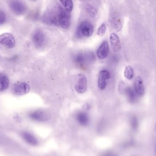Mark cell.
Segmentation results:
<instances>
[{
  "instance_id": "cell-14",
  "label": "cell",
  "mask_w": 156,
  "mask_h": 156,
  "mask_svg": "<svg viewBox=\"0 0 156 156\" xmlns=\"http://www.w3.org/2000/svg\"><path fill=\"white\" fill-rule=\"evenodd\" d=\"M10 84L9 78L4 73H0V92L4 91L8 89Z\"/></svg>"
},
{
  "instance_id": "cell-8",
  "label": "cell",
  "mask_w": 156,
  "mask_h": 156,
  "mask_svg": "<svg viewBox=\"0 0 156 156\" xmlns=\"http://www.w3.org/2000/svg\"><path fill=\"white\" fill-rule=\"evenodd\" d=\"M30 89L29 84L25 82L17 83L13 87L14 93L18 95H24L28 93Z\"/></svg>"
},
{
  "instance_id": "cell-10",
  "label": "cell",
  "mask_w": 156,
  "mask_h": 156,
  "mask_svg": "<svg viewBox=\"0 0 156 156\" xmlns=\"http://www.w3.org/2000/svg\"><path fill=\"white\" fill-rule=\"evenodd\" d=\"M110 42L112 49L114 52H117L122 48L121 41L118 36L112 33L110 37Z\"/></svg>"
},
{
  "instance_id": "cell-23",
  "label": "cell",
  "mask_w": 156,
  "mask_h": 156,
  "mask_svg": "<svg viewBox=\"0 0 156 156\" xmlns=\"http://www.w3.org/2000/svg\"><path fill=\"white\" fill-rule=\"evenodd\" d=\"M32 1H36V0H32Z\"/></svg>"
},
{
  "instance_id": "cell-3",
  "label": "cell",
  "mask_w": 156,
  "mask_h": 156,
  "mask_svg": "<svg viewBox=\"0 0 156 156\" xmlns=\"http://www.w3.org/2000/svg\"><path fill=\"white\" fill-rule=\"evenodd\" d=\"M9 6L12 12L17 15L23 14L26 10L24 4L20 0H10Z\"/></svg>"
},
{
  "instance_id": "cell-11",
  "label": "cell",
  "mask_w": 156,
  "mask_h": 156,
  "mask_svg": "<svg viewBox=\"0 0 156 156\" xmlns=\"http://www.w3.org/2000/svg\"><path fill=\"white\" fill-rule=\"evenodd\" d=\"M47 114L44 111L37 110L31 112L29 114V116L32 120L37 121H43L47 118Z\"/></svg>"
},
{
  "instance_id": "cell-20",
  "label": "cell",
  "mask_w": 156,
  "mask_h": 156,
  "mask_svg": "<svg viewBox=\"0 0 156 156\" xmlns=\"http://www.w3.org/2000/svg\"><path fill=\"white\" fill-rule=\"evenodd\" d=\"M106 28V25H105V24H102L101 26L97 29L96 34L100 36H103L105 34Z\"/></svg>"
},
{
  "instance_id": "cell-5",
  "label": "cell",
  "mask_w": 156,
  "mask_h": 156,
  "mask_svg": "<svg viewBox=\"0 0 156 156\" xmlns=\"http://www.w3.org/2000/svg\"><path fill=\"white\" fill-rule=\"evenodd\" d=\"M0 44L6 48H13L16 45L14 37L10 33H4L0 35Z\"/></svg>"
},
{
  "instance_id": "cell-16",
  "label": "cell",
  "mask_w": 156,
  "mask_h": 156,
  "mask_svg": "<svg viewBox=\"0 0 156 156\" xmlns=\"http://www.w3.org/2000/svg\"><path fill=\"white\" fill-rule=\"evenodd\" d=\"M22 136L24 141L29 144L35 145L36 144V140L35 138L29 133L23 132L22 133Z\"/></svg>"
},
{
  "instance_id": "cell-9",
  "label": "cell",
  "mask_w": 156,
  "mask_h": 156,
  "mask_svg": "<svg viewBox=\"0 0 156 156\" xmlns=\"http://www.w3.org/2000/svg\"><path fill=\"white\" fill-rule=\"evenodd\" d=\"M111 77V74L106 70H102L100 72L98 80V86L101 90L105 89L107 85V80Z\"/></svg>"
},
{
  "instance_id": "cell-1",
  "label": "cell",
  "mask_w": 156,
  "mask_h": 156,
  "mask_svg": "<svg viewBox=\"0 0 156 156\" xmlns=\"http://www.w3.org/2000/svg\"><path fill=\"white\" fill-rule=\"evenodd\" d=\"M92 25L88 22H83L78 27L76 35L79 38L82 37H90L93 33Z\"/></svg>"
},
{
  "instance_id": "cell-4",
  "label": "cell",
  "mask_w": 156,
  "mask_h": 156,
  "mask_svg": "<svg viewBox=\"0 0 156 156\" xmlns=\"http://www.w3.org/2000/svg\"><path fill=\"white\" fill-rule=\"evenodd\" d=\"M94 56L92 54L80 53L76 55L74 58V61L80 67L85 68L89 61H92Z\"/></svg>"
},
{
  "instance_id": "cell-22",
  "label": "cell",
  "mask_w": 156,
  "mask_h": 156,
  "mask_svg": "<svg viewBox=\"0 0 156 156\" xmlns=\"http://www.w3.org/2000/svg\"><path fill=\"white\" fill-rule=\"evenodd\" d=\"M87 11L92 17H93L96 14V11H95V9L90 5H89L87 6Z\"/></svg>"
},
{
  "instance_id": "cell-6",
  "label": "cell",
  "mask_w": 156,
  "mask_h": 156,
  "mask_svg": "<svg viewBox=\"0 0 156 156\" xmlns=\"http://www.w3.org/2000/svg\"><path fill=\"white\" fill-rule=\"evenodd\" d=\"M32 39L34 44L37 48H41L45 44L46 36L41 30H37L34 33Z\"/></svg>"
},
{
  "instance_id": "cell-21",
  "label": "cell",
  "mask_w": 156,
  "mask_h": 156,
  "mask_svg": "<svg viewBox=\"0 0 156 156\" xmlns=\"http://www.w3.org/2000/svg\"><path fill=\"white\" fill-rule=\"evenodd\" d=\"M6 21V16L2 10H0V25L4 23Z\"/></svg>"
},
{
  "instance_id": "cell-18",
  "label": "cell",
  "mask_w": 156,
  "mask_h": 156,
  "mask_svg": "<svg viewBox=\"0 0 156 156\" xmlns=\"http://www.w3.org/2000/svg\"><path fill=\"white\" fill-rule=\"evenodd\" d=\"M124 74L125 78L128 80H130L133 79L134 75L133 69L131 66H126V67Z\"/></svg>"
},
{
  "instance_id": "cell-2",
  "label": "cell",
  "mask_w": 156,
  "mask_h": 156,
  "mask_svg": "<svg viewBox=\"0 0 156 156\" xmlns=\"http://www.w3.org/2000/svg\"><path fill=\"white\" fill-rule=\"evenodd\" d=\"M68 14L62 7L58 8V23L64 29H67L70 25V16Z\"/></svg>"
},
{
  "instance_id": "cell-19",
  "label": "cell",
  "mask_w": 156,
  "mask_h": 156,
  "mask_svg": "<svg viewBox=\"0 0 156 156\" xmlns=\"http://www.w3.org/2000/svg\"><path fill=\"white\" fill-rule=\"evenodd\" d=\"M77 119L80 121V122L86 123L88 120V115L85 113L83 112H80L78 114Z\"/></svg>"
},
{
  "instance_id": "cell-15",
  "label": "cell",
  "mask_w": 156,
  "mask_h": 156,
  "mask_svg": "<svg viewBox=\"0 0 156 156\" xmlns=\"http://www.w3.org/2000/svg\"><path fill=\"white\" fill-rule=\"evenodd\" d=\"M59 1L67 12L70 13L72 12L73 8L72 0H59Z\"/></svg>"
},
{
  "instance_id": "cell-12",
  "label": "cell",
  "mask_w": 156,
  "mask_h": 156,
  "mask_svg": "<svg viewBox=\"0 0 156 156\" xmlns=\"http://www.w3.org/2000/svg\"><path fill=\"white\" fill-rule=\"evenodd\" d=\"M109 52V45L106 41H105L101 44L97 50V56L100 59H105L108 56Z\"/></svg>"
},
{
  "instance_id": "cell-13",
  "label": "cell",
  "mask_w": 156,
  "mask_h": 156,
  "mask_svg": "<svg viewBox=\"0 0 156 156\" xmlns=\"http://www.w3.org/2000/svg\"><path fill=\"white\" fill-rule=\"evenodd\" d=\"M134 87L136 92L139 95L144 94L145 87L143 79L140 76L136 78L134 81Z\"/></svg>"
},
{
  "instance_id": "cell-7",
  "label": "cell",
  "mask_w": 156,
  "mask_h": 156,
  "mask_svg": "<svg viewBox=\"0 0 156 156\" xmlns=\"http://www.w3.org/2000/svg\"><path fill=\"white\" fill-rule=\"evenodd\" d=\"M87 80L86 77L83 74H80L75 85L76 91L78 93H83L87 90Z\"/></svg>"
},
{
  "instance_id": "cell-17",
  "label": "cell",
  "mask_w": 156,
  "mask_h": 156,
  "mask_svg": "<svg viewBox=\"0 0 156 156\" xmlns=\"http://www.w3.org/2000/svg\"><path fill=\"white\" fill-rule=\"evenodd\" d=\"M124 93L126 94L128 99L131 101L133 102L135 101L136 97V94L135 93L134 91L132 88L130 87H126Z\"/></svg>"
}]
</instances>
